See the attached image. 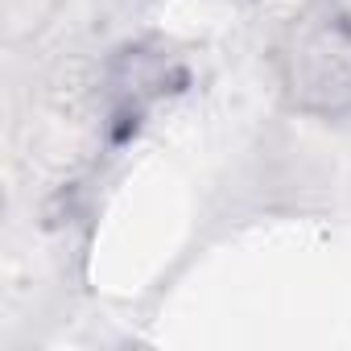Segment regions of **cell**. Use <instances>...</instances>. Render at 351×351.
<instances>
[{
  "mask_svg": "<svg viewBox=\"0 0 351 351\" xmlns=\"http://www.w3.org/2000/svg\"><path fill=\"white\" fill-rule=\"evenodd\" d=\"M273 66L293 112L318 120L351 116V17L339 5L314 0L293 13L277 38Z\"/></svg>",
  "mask_w": 351,
  "mask_h": 351,
  "instance_id": "1",
  "label": "cell"
}]
</instances>
